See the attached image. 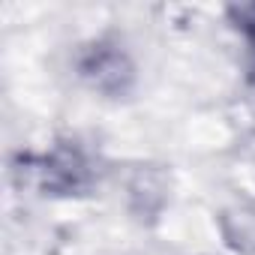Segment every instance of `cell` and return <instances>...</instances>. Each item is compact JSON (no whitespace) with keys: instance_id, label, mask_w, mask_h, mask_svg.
<instances>
[{"instance_id":"6da1fadb","label":"cell","mask_w":255,"mask_h":255,"mask_svg":"<svg viewBox=\"0 0 255 255\" xmlns=\"http://www.w3.org/2000/svg\"><path fill=\"white\" fill-rule=\"evenodd\" d=\"M240 27H243V33H246V39H249V45L255 51V3L240 9Z\"/></svg>"}]
</instances>
